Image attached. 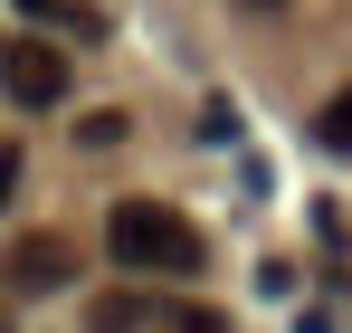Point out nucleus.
<instances>
[{
	"mask_svg": "<svg viewBox=\"0 0 352 333\" xmlns=\"http://www.w3.org/2000/svg\"><path fill=\"white\" fill-rule=\"evenodd\" d=\"M105 248H115V267H133V277H200V228L181 219V210H162V200H115Z\"/></svg>",
	"mask_w": 352,
	"mask_h": 333,
	"instance_id": "1",
	"label": "nucleus"
},
{
	"mask_svg": "<svg viewBox=\"0 0 352 333\" xmlns=\"http://www.w3.org/2000/svg\"><path fill=\"white\" fill-rule=\"evenodd\" d=\"M0 86H10V105H29V114L67 105V57H58V39H0Z\"/></svg>",
	"mask_w": 352,
	"mask_h": 333,
	"instance_id": "2",
	"label": "nucleus"
},
{
	"mask_svg": "<svg viewBox=\"0 0 352 333\" xmlns=\"http://www.w3.org/2000/svg\"><path fill=\"white\" fill-rule=\"evenodd\" d=\"M0 277L19 286V295H67V286H76V248H58V238H10Z\"/></svg>",
	"mask_w": 352,
	"mask_h": 333,
	"instance_id": "3",
	"label": "nucleus"
},
{
	"mask_svg": "<svg viewBox=\"0 0 352 333\" xmlns=\"http://www.w3.org/2000/svg\"><path fill=\"white\" fill-rule=\"evenodd\" d=\"M29 29H58V39H96V10H76V0H10Z\"/></svg>",
	"mask_w": 352,
	"mask_h": 333,
	"instance_id": "4",
	"label": "nucleus"
},
{
	"mask_svg": "<svg viewBox=\"0 0 352 333\" xmlns=\"http://www.w3.org/2000/svg\"><path fill=\"white\" fill-rule=\"evenodd\" d=\"M76 143H86V153H124V143H133V114H124V105L76 114Z\"/></svg>",
	"mask_w": 352,
	"mask_h": 333,
	"instance_id": "5",
	"label": "nucleus"
},
{
	"mask_svg": "<svg viewBox=\"0 0 352 333\" xmlns=\"http://www.w3.org/2000/svg\"><path fill=\"white\" fill-rule=\"evenodd\" d=\"M314 143H324V153H352V86H343V96H324V114H314Z\"/></svg>",
	"mask_w": 352,
	"mask_h": 333,
	"instance_id": "6",
	"label": "nucleus"
},
{
	"mask_svg": "<svg viewBox=\"0 0 352 333\" xmlns=\"http://www.w3.org/2000/svg\"><path fill=\"white\" fill-rule=\"evenodd\" d=\"M162 333H229V314H219V305H172Z\"/></svg>",
	"mask_w": 352,
	"mask_h": 333,
	"instance_id": "7",
	"label": "nucleus"
},
{
	"mask_svg": "<svg viewBox=\"0 0 352 333\" xmlns=\"http://www.w3.org/2000/svg\"><path fill=\"white\" fill-rule=\"evenodd\" d=\"M133 324H143L133 295H96V333H133Z\"/></svg>",
	"mask_w": 352,
	"mask_h": 333,
	"instance_id": "8",
	"label": "nucleus"
},
{
	"mask_svg": "<svg viewBox=\"0 0 352 333\" xmlns=\"http://www.w3.org/2000/svg\"><path fill=\"white\" fill-rule=\"evenodd\" d=\"M200 133H210V143H238V105H229V96L200 105Z\"/></svg>",
	"mask_w": 352,
	"mask_h": 333,
	"instance_id": "9",
	"label": "nucleus"
},
{
	"mask_svg": "<svg viewBox=\"0 0 352 333\" xmlns=\"http://www.w3.org/2000/svg\"><path fill=\"white\" fill-rule=\"evenodd\" d=\"M10 191H19V153L0 143V200H10Z\"/></svg>",
	"mask_w": 352,
	"mask_h": 333,
	"instance_id": "10",
	"label": "nucleus"
},
{
	"mask_svg": "<svg viewBox=\"0 0 352 333\" xmlns=\"http://www.w3.org/2000/svg\"><path fill=\"white\" fill-rule=\"evenodd\" d=\"M0 333H19V324H10V314H0Z\"/></svg>",
	"mask_w": 352,
	"mask_h": 333,
	"instance_id": "11",
	"label": "nucleus"
},
{
	"mask_svg": "<svg viewBox=\"0 0 352 333\" xmlns=\"http://www.w3.org/2000/svg\"><path fill=\"white\" fill-rule=\"evenodd\" d=\"M267 10H276V0H267Z\"/></svg>",
	"mask_w": 352,
	"mask_h": 333,
	"instance_id": "12",
	"label": "nucleus"
}]
</instances>
